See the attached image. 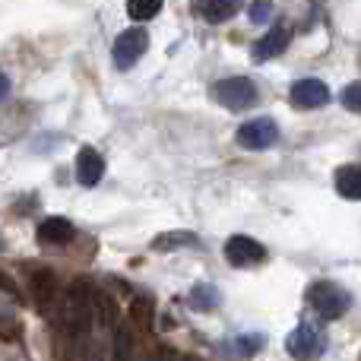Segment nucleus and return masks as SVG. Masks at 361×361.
Returning a JSON list of instances; mask_svg holds the SVG:
<instances>
[{"instance_id": "1", "label": "nucleus", "mask_w": 361, "mask_h": 361, "mask_svg": "<svg viewBox=\"0 0 361 361\" xmlns=\"http://www.w3.org/2000/svg\"><path fill=\"white\" fill-rule=\"evenodd\" d=\"M212 99L225 108L241 111V108H254L257 102H260V95H257V86L247 76H228V80H219L216 86H212Z\"/></svg>"}, {"instance_id": "2", "label": "nucleus", "mask_w": 361, "mask_h": 361, "mask_svg": "<svg viewBox=\"0 0 361 361\" xmlns=\"http://www.w3.org/2000/svg\"><path fill=\"white\" fill-rule=\"evenodd\" d=\"M146 48H149V32H146L143 25H133V29L121 32L118 42H114V48H111L114 67H118V70H130L133 63L146 54Z\"/></svg>"}, {"instance_id": "3", "label": "nucleus", "mask_w": 361, "mask_h": 361, "mask_svg": "<svg viewBox=\"0 0 361 361\" xmlns=\"http://www.w3.org/2000/svg\"><path fill=\"white\" fill-rule=\"evenodd\" d=\"M286 349H288V355L298 358V361H314V358L324 355L326 336L317 324H301L295 333H288Z\"/></svg>"}, {"instance_id": "4", "label": "nucleus", "mask_w": 361, "mask_h": 361, "mask_svg": "<svg viewBox=\"0 0 361 361\" xmlns=\"http://www.w3.org/2000/svg\"><path fill=\"white\" fill-rule=\"evenodd\" d=\"M311 307L320 314V320H336L349 311V295L333 282H317L311 288Z\"/></svg>"}, {"instance_id": "5", "label": "nucleus", "mask_w": 361, "mask_h": 361, "mask_svg": "<svg viewBox=\"0 0 361 361\" xmlns=\"http://www.w3.org/2000/svg\"><path fill=\"white\" fill-rule=\"evenodd\" d=\"M276 140H279V127H276L273 118H257V121H247L244 127H238V146L241 149L260 152V149H269Z\"/></svg>"}, {"instance_id": "6", "label": "nucleus", "mask_w": 361, "mask_h": 361, "mask_svg": "<svg viewBox=\"0 0 361 361\" xmlns=\"http://www.w3.org/2000/svg\"><path fill=\"white\" fill-rule=\"evenodd\" d=\"M225 260L231 267H257V263L267 260V247L247 235H235L225 241Z\"/></svg>"}, {"instance_id": "7", "label": "nucleus", "mask_w": 361, "mask_h": 361, "mask_svg": "<svg viewBox=\"0 0 361 361\" xmlns=\"http://www.w3.org/2000/svg\"><path fill=\"white\" fill-rule=\"evenodd\" d=\"M288 99H292L295 108L311 111V108H324L326 102H330V89H326V82H320V80H298L292 86V92H288Z\"/></svg>"}, {"instance_id": "8", "label": "nucleus", "mask_w": 361, "mask_h": 361, "mask_svg": "<svg viewBox=\"0 0 361 361\" xmlns=\"http://www.w3.org/2000/svg\"><path fill=\"white\" fill-rule=\"evenodd\" d=\"M105 175V159H102V152H95L92 146H86V149H80V156H76V180H80L82 187H95Z\"/></svg>"}, {"instance_id": "9", "label": "nucleus", "mask_w": 361, "mask_h": 361, "mask_svg": "<svg viewBox=\"0 0 361 361\" xmlns=\"http://www.w3.org/2000/svg\"><path fill=\"white\" fill-rule=\"evenodd\" d=\"M73 238V222L63 216H51L38 225V241L42 244H67Z\"/></svg>"}, {"instance_id": "10", "label": "nucleus", "mask_w": 361, "mask_h": 361, "mask_svg": "<svg viewBox=\"0 0 361 361\" xmlns=\"http://www.w3.org/2000/svg\"><path fill=\"white\" fill-rule=\"evenodd\" d=\"M286 48H288V32L282 29V25H276V29H269L267 35L254 44V61H269V57H279Z\"/></svg>"}, {"instance_id": "11", "label": "nucleus", "mask_w": 361, "mask_h": 361, "mask_svg": "<svg viewBox=\"0 0 361 361\" xmlns=\"http://www.w3.org/2000/svg\"><path fill=\"white\" fill-rule=\"evenodd\" d=\"M241 10V0H197V13L206 23H225Z\"/></svg>"}, {"instance_id": "12", "label": "nucleus", "mask_w": 361, "mask_h": 361, "mask_svg": "<svg viewBox=\"0 0 361 361\" xmlns=\"http://www.w3.org/2000/svg\"><path fill=\"white\" fill-rule=\"evenodd\" d=\"M336 190L345 200H361V165H343L336 171Z\"/></svg>"}, {"instance_id": "13", "label": "nucleus", "mask_w": 361, "mask_h": 361, "mask_svg": "<svg viewBox=\"0 0 361 361\" xmlns=\"http://www.w3.org/2000/svg\"><path fill=\"white\" fill-rule=\"evenodd\" d=\"M187 305L193 307V311H212V307L219 305V288L216 286H193V292L187 295Z\"/></svg>"}, {"instance_id": "14", "label": "nucleus", "mask_w": 361, "mask_h": 361, "mask_svg": "<svg viewBox=\"0 0 361 361\" xmlns=\"http://www.w3.org/2000/svg\"><path fill=\"white\" fill-rule=\"evenodd\" d=\"M193 244H200V238L190 235V231H169V235H159L156 241H152V247L156 250H178V247H193Z\"/></svg>"}, {"instance_id": "15", "label": "nucleus", "mask_w": 361, "mask_h": 361, "mask_svg": "<svg viewBox=\"0 0 361 361\" xmlns=\"http://www.w3.org/2000/svg\"><path fill=\"white\" fill-rule=\"evenodd\" d=\"M32 292H35L38 305L44 307L51 298H54V292H57V282H54V276H51L48 269H38V273L32 276Z\"/></svg>"}, {"instance_id": "16", "label": "nucleus", "mask_w": 361, "mask_h": 361, "mask_svg": "<svg viewBox=\"0 0 361 361\" xmlns=\"http://www.w3.org/2000/svg\"><path fill=\"white\" fill-rule=\"evenodd\" d=\"M162 4L165 0H127V13H130V19H137V23H146V19L159 16Z\"/></svg>"}, {"instance_id": "17", "label": "nucleus", "mask_w": 361, "mask_h": 361, "mask_svg": "<svg viewBox=\"0 0 361 361\" xmlns=\"http://www.w3.org/2000/svg\"><path fill=\"white\" fill-rule=\"evenodd\" d=\"M133 358V336L127 326H118V336H114V361H130Z\"/></svg>"}, {"instance_id": "18", "label": "nucleus", "mask_w": 361, "mask_h": 361, "mask_svg": "<svg viewBox=\"0 0 361 361\" xmlns=\"http://www.w3.org/2000/svg\"><path fill=\"white\" fill-rule=\"evenodd\" d=\"M339 102H343V108L361 114V82H349V86L339 92Z\"/></svg>"}, {"instance_id": "19", "label": "nucleus", "mask_w": 361, "mask_h": 361, "mask_svg": "<svg viewBox=\"0 0 361 361\" xmlns=\"http://www.w3.org/2000/svg\"><path fill=\"white\" fill-rule=\"evenodd\" d=\"M260 343H263L260 336H238L231 345H235V355L238 358H250L257 349H260Z\"/></svg>"}, {"instance_id": "20", "label": "nucleus", "mask_w": 361, "mask_h": 361, "mask_svg": "<svg viewBox=\"0 0 361 361\" xmlns=\"http://www.w3.org/2000/svg\"><path fill=\"white\" fill-rule=\"evenodd\" d=\"M269 13H273L269 0H254V6H250V19H254V23H267Z\"/></svg>"}, {"instance_id": "21", "label": "nucleus", "mask_w": 361, "mask_h": 361, "mask_svg": "<svg viewBox=\"0 0 361 361\" xmlns=\"http://www.w3.org/2000/svg\"><path fill=\"white\" fill-rule=\"evenodd\" d=\"M10 95V80H6V73L0 70V99H6Z\"/></svg>"}, {"instance_id": "22", "label": "nucleus", "mask_w": 361, "mask_h": 361, "mask_svg": "<svg viewBox=\"0 0 361 361\" xmlns=\"http://www.w3.org/2000/svg\"><path fill=\"white\" fill-rule=\"evenodd\" d=\"M0 288H4V273H0Z\"/></svg>"}, {"instance_id": "23", "label": "nucleus", "mask_w": 361, "mask_h": 361, "mask_svg": "<svg viewBox=\"0 0 361 361\" xmlns=\"http://www.w3.org/2000/svg\"><path fill=\"white\" fill-rule=\"evenodd\" d=\"M0 250H4V241H0Z\"/></svg>"}]
</instances>
